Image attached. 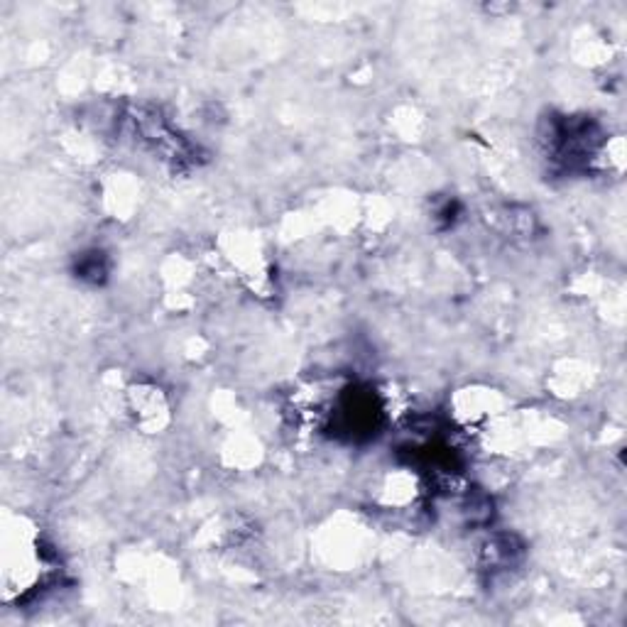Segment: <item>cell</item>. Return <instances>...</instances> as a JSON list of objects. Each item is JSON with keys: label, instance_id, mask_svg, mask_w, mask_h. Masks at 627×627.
<instances>
[{"label": "cell", "instance_id": "cell-1", "mask_svg": "<svg viewBox=\"0 0 627 627\" xmlns=\"http://www.w3.org/2000/svg\"><path fill=\"white\" fill-rule=\"evenodd\" d=\"M76 272L81 280H93V282H98V280L105 275V265H103L100 253H91V255H86V258L79 260Z\"/></svg>", "mask_w": 627, "mask_h": 627}]
</instances>
